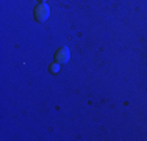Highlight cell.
Returning <instances> with one entry per match:
<instances>
[{
    "label": "cell",
    "instance_id": "cell-1",
    "mask_svg": "<svg viewBox=\"0 0 147 141\" xmlns=\"http://www.w3.org/2000/svg\"><path fill=\"white\" fill-rule=\"evenodd\" d=\"M49 17H50V8H49L47 3H41L39 6L34 8V19L38 22H45Z\"/></svg>",
    "mask_w": 147,
    "mask_h": 141
},
{
    "label": "cell",
    "instance_id": "cell-2",
    "mask_svg": "<svg viewBox=\"0 0 147 141\" xmlns=\"http://www.w3.org/2000/svg\"><path fill=\"white\" fill-rule=\"evenodd\" d=\"M69 56H71V52H69L67 47H61L57 50V55H55V61L57 63H67L69 61Z\"/></svg>",
    "mask_w": 147,
    "mask_h": 141
},
{
    "label": "cell",
    "instance_id": "cell-3",
    "mask_svg": "<svg viewBox=\"0 0 147 141\" xmlns=\"http://www.w3.org/2000/svg\"><path fill=\"white\" fill-rule=\"evenodd\" d=\"M50 70H52V72H58V70H59V63L52 64V66H50Z\"/></svg>",
    "mask_w": 147,
    "mask_h": 141
},
{
    "label": "cell",
    "instance_id": "cell-4",
    "mask_svg": "<svg viewBox=\"0 0 147 141\" xmlns=\"http://www.w3.org/2000/svg\"><path fill=\"white\" fill-rule=\"evenodd\" d=\"M41 2H42V3H44V2H45V0H41Z\"/></svg>",
    "mask_w": 147,
    "mask_h": 141
}]
</instances>
